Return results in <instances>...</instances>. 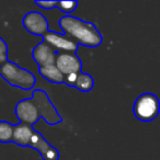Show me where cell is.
Here are the masks:
<instances>
[{
	"instance_id": "1",
	"label": "cell",
	"mask_w": 160,
	"mask_h": 160,
	"mask_svg": "<svg viewBox=\"0 0 160 160\" xmlns=\"http://www.w3.org/2000/svg\"><path fill=\"white\" fill-rule=\"evenodd\" d=\"M14 112L20 121V124L29 126H33L41 118H44L45 122L52 126L62 122V115L49 100L48 94L41 89L34 90L31 98L19 101L14 108Z\"/></svg>"
},
{
	"instance_id": "2",
	"label": "cell",
	"mask_w": 160,
	"mask_h": 160,
	"mask_svg": "<svg viewBox=\"0 0 160 160\" xmlns=\"http://www.w3.org/2000/svg\"><path fill=\"white\" fill-rule=\"evenodd\" d=\"M59 27L65 35L75 41L78 45L96 48L102 44L103 38L94 23L66 14L59 20Z\"/></svg>"
},
{
	"instance_id": "3",
	"label": "cell",
	"mask_w": 160,
	"mask_h": 160,
	"mask_svg": "<svg viewBox=\"0 0 160 160\" xmlns=\"http://www.w3.org/2000/svg\"><path fill=\"white\" fill-rule=\"evenodd\" d=\"M12 142L21 147H31L38 151L43 160H58L59 151L51 145L41 133H38L33 126L24 124L16 125Z\"/></svg>"
},
{
	"instance_id": "4",
	"label": "cell",
	"mask_w": 160,
	"mask_h": 160,
	"mask_svg": "<svg viewBox=\"0 0 160 160\" xmlns=\"http://www.w3.org/2000/svg\"><path fill=\"white\" fill-rule=\"evenodd\" d=\"M0 75L10 86L25 91L32 90L36 83V77L31 71L10 60L0 66Z\"/></svg>"
},
{
	"instance_id": "5",
	"label": "cell",
	"mask_w": 160,
	"mask_h": 160,
	"mask_svg": "<svg viewBox=\"0 0 160 160\" xmlns=\"http://www.w3.org/2000/svg\"><path fill=\"white\" fill-rule=\"evenodd\" d=\"M160 112V101L157 96L146 92L138 97L133 105V113L142 122H151Z\"/></svg>"
},
{
	"instance_id": "6",
	"label": "cell",
	"mask_w": 160,
	"mask_h": 160,
	"mask_svg": "<svg viewBox=\"0 0 160 160\" xmlns=\"http://www.w3.org/2000/svg\"><path fill=\"white\" fill-rule=\"evenodd\" d=\"M42 38L45 43H47L58 53L76 54L79 48V45L64 33L48 31L42 36Z\"/></svg>"
},
{
	"instance_id": "7",
	"label": "cell",
	"mask_w": 160,
	"mask_h": 160,
	"mask_svg": "<svg viewBox=\"0 0 160 160\" xmlns=\"http://www.w3.org/2000/svg\"><path fill=\"white\" fill-rule=\"evenodd\" d=\"M22 25L29 33L42 38L49 31V24L47 19L41 12L30 11L23 17Z\"/></svg>"
},
{
	"instance_id": "8",
	"label": "cell",
	"mask_w": 160,
	"mask_h": 160,
	"mask_svg": "<svg viewBox=\"0 0 160 160\" xmlns=\"http://www.w3.org/2000/svg\"><path fill=\"white\" fill-rule=\"evenodd\" d=\"M56 66L64 76L82 72V62L77 54L57 53Z\"/></svg>"
},
{
	"instance_id": "9",
	"label": "cell",
	"mask_w": 160,
	"mask_h": 160,
	"mask_svg": "<svg viewBox=\"0 0 160 160\" xmlns=\"http://www.w3.org/2000/svg\"><path fill=\"white\" fill-rule=\"evenodd\" d=\"M32 57L38 65V68H41V67L56 65L57 53L53 47L42 41L32 49Z\"/></svg>"
},
{
	"instance_id": "10",
	"label": "cell",
	"mask_w": 160,
	"mask_h": 160,
	"mask_svg": "<svg viewBox=\"0 0 160 160\" xmlns=\"http://www.w3.org/2000/svg\"><path fill=\"white\" fill-rule=\"evenodd\" d=\"M38 72L43 78L48 80L49 82L53 83H64L65 76L60 72V70L57 68L56 65H51V66H45L38 68Z\"/></svg>"
},
{
	"instance_id": "11",
	"label": "cell",
	"mask_w": 160,
	"mask_h": 160,
	"mask_svg": "<svg viewBox=\"0 0 160 160\" xmlns=\"http://www.w3.org/2000/svg\"><path fill=\"white\" fill-rule=\"evenodd\" d=\"M94 86V80L91 75L85 72L78 73L77 82L75 85V88L81 92H89L92 90Z\"/></svg>"
},
{
	"instance_id": "12",
	"label": "cell",
	"mask_w": 160,
	"mask_h": 160,
	"mask_svg": "<svg viewBox=\"0 0 160 160\" xmlns=\"http://www.w3.org/2000/svg\"><path fill=\"white\" fill-rule=\"evenodd\" d=\"M16 125L8 121H0V142H12Z\"/></svg>"
},
{
	"instance_id": "13",
	"label": "cell",
	"mask_w": 160,
	"mask_h": 160,
	"mask_svg": "<svg viewBox=\"0 0 160 160\" xmlns=\"http://www.w3.org/2000/svg\"><path fill=\"white\" fill-rule=\"evenodd\" d=\"M78 7V1L75 0H69V1H58L57 8L62 12L66 14H71Z\"/></svg>"
},
{
	"instance_id": "14",
	"label": "cell",
	"mask_w": 160,
	"mask_h": 160,
	"mask_svg": "<svg viewBox=\"0 0 160 160\" xmlns=\"http://www.w3.org/2000/svg\"><path fill=\"white\" fill-rule=\"evenodd\" d=\"M8 60V45L3 38H0V66Z\"/></svg>"
},
{
	"instance_id": "15",
	"label": "cell",
	"mask_w": 160,
	"mask_h": 160,
	"mask_svg": "<svg viewBox=\"0 0 160 160\" xmlns=\"http://www.w3.org/2000/svg\"><path fill=\"white\" fill-rule=\"evenodd\" d=\"M35 5L45 10H51L54 9V8H57L58 1H40V0H36Z\"/></svg>"
},
{
	"instance_id": "16",
	"label": "cell",
	"mask_w": 160,
	"mask_h": 160,
	"mask_svg": "<svg viewBox=\"0 0 160 160\" xmlns=\"http://www.w3.org/2000/svg\"><path fill=\"white\" fill-rule=\"evenodd\" d=\"M77 79H78V73H70L68 76H65V79H64V83L69 87H73L75 88V85L77 82Z\"/></svg>"
}]
</instances>
